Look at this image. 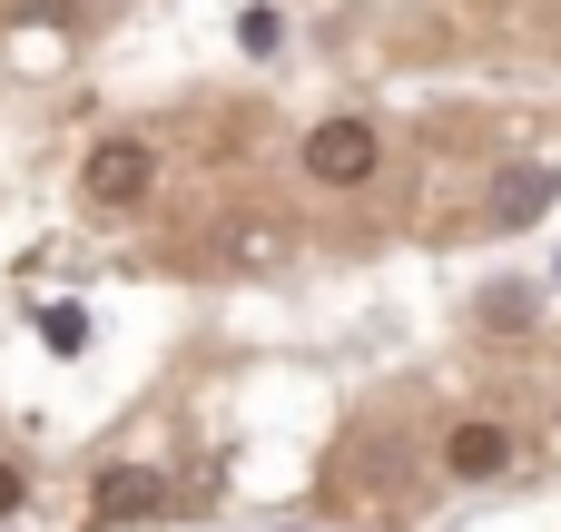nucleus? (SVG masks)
<instances>
[{"instance_id":"f257e3e1","label":"nucleus","mask_w":561,"mask_h":532,"mask_svg":"<svg viewBox=\"0 0 561 532\" xmlns=\"http://www.w3.org/2000/svg\"><path fill=\"white\" fill-rule=\"evenodd\" d=\"M375 118H325V128H306V178H325V188H365L375 178Z\"/></svg>"},{"instance_id":"f03ea898","label":"nucleus","mask_w":561,"mask_h":532,"mask_svg":"<svg viewBox=\"0 0 561 532\" xmlns=\"http://www.w3.org/2000/svg\"><path fill=\"white\" fill-rule=\"evenodd\" d=\"M79 197H89V207H138V197H148V148H138V138H99L89 168H79Z\"/></svg>"},{"instance_id":"7ed1b4c3","label":"nucleus","mask_w":561,"mask_h":532,"mask_svg":"<svg viewBox=\"0 0 561 532\" xmlns=\"http://www.w3.org/2000/svg\"><path fill=\"white\" fill-rule=\"evenodd\" d=\"M89 503H99V523H148V513H168V484L148 464H108Z\"/></svg>"},{"instance_id":"20e7f679","label":"nucleus","mask_w":561,"mask_h":532,"mask_svg":"<svg viewBox=\"0 0 561 532\" xmlns=\"http://www.w3.org/2000/svg\"><path fill=\"white\" fill-rule=\"evenodd\" d=\"M552 197H561L552 168H503V178H493V227H533Z\"/></svg>"},{"instance_id":"39448f33","label":"nucleus","mask_w":561,"mask_h":532,"mask_svg":"<svg viewBox=\"0 0 561 532\" xmlns=\"http://www.w3.org/2000/svg\"><path fill=\"white\" fill-rule=\"evenodd\" d=\"M444 464H454L463 484H483V474H503V464H513V434H503V425H454Z\"/></svg>"},{"instance_id":"423d86ee","label":"nucleus","mask_w":561,"mask_h":532,"mask_svg":"<svg viewBox=\"0 0 561 532\" xmlns=\"http://www.w3.org/2000/svg\"><path fill=\"white\" fill-rule=\"evenodd\" d=\"M523 316H533V286H493L483 296V326H523Z\"/></svg>"},{"instance_id":"0eeeda50","label":"nucleus","mask_w":561,"mask_h":532,"mask_svg":"<svg viewBox=\"0 0 561 532\" xmlns=\"http://www.w3.org/2000/svg\"><path fill=\"white\" fill-rule=\"evenodd\" d=\"M39 336L69 355V346H89V316H79V306H49V316H39Z\"/></svg>"},{"instance_id":"6e6552de","label":"nucleus","mask_w":561,"mask_h":532,"mask_svg":"<svg viewBox=\"0 0 561 532\" xmlns=\"http://www.w3.org/2000/svg\"><path fill=\"white\" fill-rule=\"evenodd\" d=\"M237 39H247V49L266 59V49H276V10H247V20H237Z\"/></svg>"},{"instance_id":"1a4fd4ad","label":"nucleus","mask_w":561,"mask_h":532,"mask_svg":"<svg viewBox=\"0 0 561 532\" xmlns=\"http://www.w3.org/2000/svg\"><path fill=\"white\" fill-rule=\"evenodd\" d=\"M0 513H20V474L10 464H0Z\"/></svg>"}]
</instances>
